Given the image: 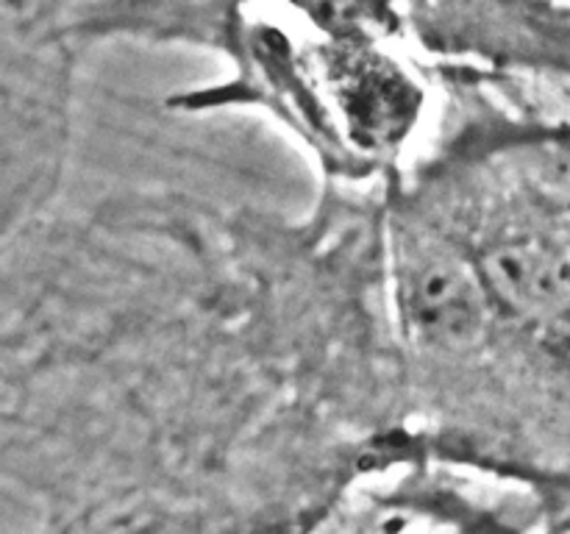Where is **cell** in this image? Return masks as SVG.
Instances as JSON below:
<instances>
[{
  "label": "cell",
  "mask_w": 570,
  "mask_h": 534,
  "mask_svg": "<svg viewBox=\"0 0 570 534\" xmlns=\"http://www.w3.org/2000/svg\"><path fill=\"white\" fill-rule=\"evenodd\" d=\"M334 106L348 134L367 148L393 145L417 115V89L393 61L367 50H345L328 61Z\"/></svg>",
  "instance_id": "2"
},
{
  "label": "cell",
  "mask_w": 570,
  "mask_h": 534,
  "mask_svg": "<svg viewBox=\"0 0 570 534\" xmlns=\"http://www.w3.org/2000/svg\"><path fill=\"white\" fill-rule=\"evenodd\" d=\"M484 278L512 309L532 317H554L570 304L566 261L534 239H507L484 256Z\"/></svg>",
  "instance_id": "3"
},
{
  "label": "cell",
  "mask_w": 570,
  "mask_h": 534,
  "mask_svg": "<svg viewBox=\"0 0 570 534\" xmlns=\"http://www.w3.org/2000/svg\"><path fill=\"white\" fill-rule=\"evenodd\" d=\"M482 289L476 273L449 245L423 234H412L401 245V312L426 345H471L484 328Z\"/></svg>",
  "instance_id": "1"
}]
</instances>
